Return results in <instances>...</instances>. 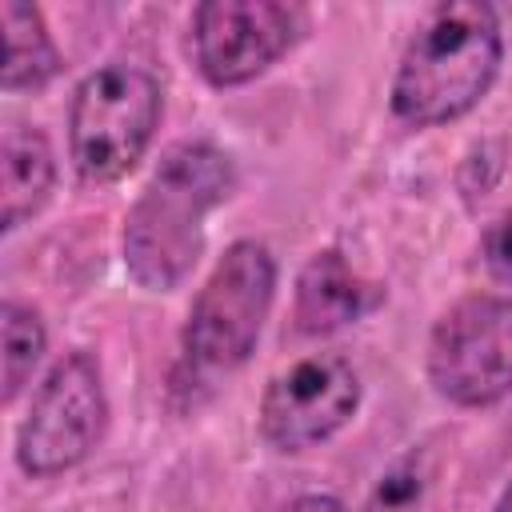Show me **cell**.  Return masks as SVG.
Masks as SVG:
<instances>
[{
	"label": "cell",
	"instance_id": "1",
	"mask_svg": "<svg viewBox=\"0 0 512 512\" xmlns=\"http://www.w3.org/2000/svg\"><path fill=\"white\" fill-rule=\"evenodd\" d=\"M232 184V160L216 144L188 140L168 148L124 220L128 276L148 292L176 288L204 252V216L228 200Z\"/></svg>",
	"mask_w": 512,
	"mask_h": 512
},
{
	"label": "cell",
	"instance_id": "2",
	"mask_svg": "<svg viewBox=\"0 0 512 512\" xmlns=\"http://www.w3.org/2000/svg\"><path fill=\"white\" fill-rule=\"evenodd\" d=\"M500 20L484 0H444L416 24L396 80L392 112L412 128L448 124L480 104L500 72Z\"/></svg>",
	"mask_w": 512,
	"mask_h": 512
},
{
	"label": "cell",
	"instance_id": "3",
	"mask_svg": "<svg viewBox=\"0 0 512 512\" xmlns=\"http://www.w3.org/2000/svg\"><path fill=\"white\" fill-rule=\"evenodd\" d=\"M160 124V84L132 64H104L80 80L68 148L84 184H112L136 168Z\"/></svg>",
	"mask_w": 512,
	"mask_h": 512
},
{
	"label": "cell",
	"instance_id": "4",
	"mask_svg": "<svg viewBox=\"0 0 512 512\" xmlns=\"http://www.w3.org/2000/svg\"><path fill=\"white\" fill-rule=\"evenodd\" d=\"M272 296H276L272 252L256 240H236L192 300L184 324L188 360L204 372H228L244 364L260 340Z\"/></svg>",
	"mask_w": 512,
	"mask_h": 512
},
{
	"label": "cell",
	"instance_id": "5",
	"mask_svg": "<svg viewBox=\"0 0 512 512\" xmlns=\"http://www.w3.org/2000/svg\"><path fill=\"white\" fill-rule=\"evenodd\" d=\"M428 380L460 408H484L512 392V300L464 296L428 340Z\"/></svg>",
	"mask_w": 512,
	"mask_h": 512
},
{
	"label": "cell",
	"instance_id": "6",
	"mask_svg": "<svg viewBox=\"0 0 512 512\" xmlns=\"http://www.w3.org/2000/svg\"><path fill=\"white\" fill-rule=\"evenodd\" d=\"M108 396L92 352H68L40 380L28 420L16 432V460L28 476H56L80 464L104 436Z\"/></svg>",
	"mask_w": 512,
	"mask_h": 512
},
{
	"label": "cell",
	"instance_id": "7",
	"mask_svg": "<svg viewBox=\"0 0 512 512\" xmlns=\"http://www.w3.org/2000/svg\"><path fill=\"white\" fill-rule=\"evenodd\" d=\"M304 32V8L280 0H208L192 12V56L208 84L236 88L268 72Z\"/></svg>",
	"mask_w": 512,
	"mask_h": 512
},
{
	"label": "cell",
	"instance_id": "8",
	"mask_svg": "<svg viewBox=\"0 0 512 512\" xmlns=\"http://www.w3.org/2000/svg\"><path fill=\"white\" fill-rule=\"evenodd\" d=\"M360 404V380L336 352H316L276 372L260 400V432L280 452H300L340 432Z\"/></svg>",
	"mask_w": 512,
	"mask_h": 512
},
{
	"label": "cell",
	"instance_id": "9",
	"mask_svg": "<svg viewBox=\"0 0 512 512\" xmlns=\"http://www.w3.org/2000/svg\"><path fill=\"white\" fill-rule=\"evenodd\" d=\"M368 308V284L336 248L316 252L296 280V328L308 336L336 332Z\"/></svg>",
	"mask_w": 512,
	"mask_h": 512
},
{
	"label": "cell",
	"instance_id": "10",
	"mask_svg": "<svg viewBox=\"0 0 512 512\" xmlns=\"http://www.w3.org/2000/svg\"><path fill=\"white\" fill-rule=\"evenodd\" d=\"M56 184V160L44 132L12 124L0 144V224L12 232L36 216Z\"/></svg>",
	"mask_w": 512,
	"mask_h": 512
},
{
	"label": "cell",
	"instance_id": "11",
	"mask_svg": "<svg viewBox=\"0 0 512 512\" xmlns=\"http://www.w3.org/2000/svg\"><path fill=\"white\" fill-rule=\"evenodd\" d=\"M4 88L8 92H36L60 72V52L48 36V24L36 4L4 0Z\"/></svg>",
	"mask_w": 512,
	"mask_h": 512
},
{
	"label": "cell",
	"instance_id": "12",
	"mask_svg": "<svg viewBox=\"0 0 512 512\" xmlns=\"http://www.w3.org/2000/svg\"><path fill=\"white\" fill-rule=\"evenodd\" d=\"M0 328H4V404H12L44 356V324L36 308L8 300L0 308Z\"/></svg>",
	"mask_w": 512,
	"mask_h": 512
},
{
	"label": "cell",
	"instance_id": "13",
	"mask_svg": "<svg viewBox=\"0 0 512 512\" xmlns=\"http://www.w3.org/2000/svg\"><path fill=\"white\" fill-rule=\"evenodd\" d=\"M360 512H440L436 508V492H432V472L424 464V456H404L396 460L376 488L368 492Z\"/></svg>",
	"mask_w": 512,
	"mask_h": 512
},
{
	"label": "cell",
	"instance_id": "14",
	"mask_svg": "<svg viewBox=\"0 0 512 512\" xmlns=\"http://www.w3.org/2000/svg\"><path fill=\"white\" fill-rule=\"evenodd\" d=\"M484 264L500 284H512V212L488 224L484 232Z\"/></svg>",
	"mask_w": 512,
	"mask_h": 512
},
{
	"label": "cell",
	"instance_id": "15",
	"mask_svg": "<svg viewBox=\"0 0 512 512\" xmlns=\"http://www.w3.org/2000/svg\"><path fill=\"white\" fill-rule=\"evenodd\" d=\"M276 512H344V504L336 496H296V500L280 504Z\"/></svg>",
	"mask_w": 512,
	"mask_h": 512
},
{
	"label": "cell",
	"instance_id": "16",
	"mask_svg": "<svg viewBox=\"0 0 512 512\" xmlns=\"http://www.w3.org/2000/svg\"><path fill=\"white\" fill-rule=\"evenodd\" d=\"M496 512H512V484L504 488V496H500V504H496Z\"/></svg>",
	"mask_w": 512,
	"mask_h": 512
}]
</instances>
